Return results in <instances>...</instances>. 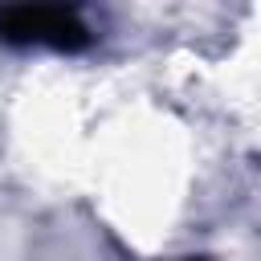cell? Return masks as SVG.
I'll list each match as a JSON object with an SVG mask.
<instances>
[{"label": "cell", "mask_w": 261, "mask_h": 261, "mask_svg": "<svg viewBox=\"0 0 261 261\" xmlns=\"http://www.w3.org/2000/svg\"><path fill=\"white\" fill-rule=\"evenodd\" d=\"M192 261H204V257H192Z\"/></svg>", "instance_id": "7a4b0ae2"}, {"label": "cell", "mask_w": 261, "mask_h": 261, "mask_svg": "<svg viewBox=\"0 0 261 261\" xmlns=\"http://www.w3.org/2000/svg\"><path fill=\"white\" fill-rule=\"evenodd\" d=\"M0 37L12 41V45H53V49H82L90 41L77 12L49 8V4L0 8Z\"/></svg>", "instance_id": "6da1fadb"}]
</instances>
